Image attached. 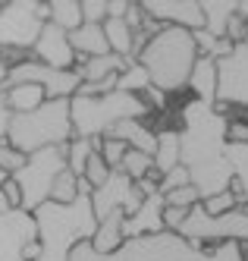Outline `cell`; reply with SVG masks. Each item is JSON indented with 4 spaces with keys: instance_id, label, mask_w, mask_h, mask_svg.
Here are the masks:
<instances>
[{
    "instance_id": "603a6c76",
    "label": "cell",
    "mask_w": 248,
    "mask_h": 261,
    "mask_svg": "<svg viewBox=\"0 0 248 261\" xmlns=\"http://www.w3.org/2000/svg\"><path fill=\"white\" fill-rule=\"evenodd\" d=\"M0 91H4V101L10 107V114H29V110L41 107L47 101L44 91L38 88V85H29V82H22V85H7V88H0Z\"/></svg>"
},
{
    "instance_id": "ba28073f",
    "label": "cell",
    "mask_w": 248,
    "mask_h": 261,
    "mask_svg": "<svg viewBox=\"0 0 248 261\" xmlns=\"http://www.w3.org/2000/svg\"><path fill=\"white\" fill-rule=\"evenodd\" d=\"M179 236L198 246H211V242H248V208H236L223 217L204 214L201 201L188 208V217L179 227Z\"/></svg>"
},
{
    "instance_id": "7c38bea8",
    "label": "cell",
    "mask_w": 248,
    "mask_h": 261,
    "mask_svg": "<svg viewBox=\"0 0 248 261\" xmlns=\"http://www.w3.org/2000/svg\"><path fill=\"white\" fill-rule=\"evenodd\" d=\"M142 201H145V195L139 192V186L120 170H113L101 189L91 192V208H94V217L98 220H104L113 211H123L129 217V214H135L142 208Z\"/></svg>"
},
{
    "instance_id": "8d00e7d4",
    "label": "cell",
    "mask_w": 248,
    "mask_h": 261,
    "mask_svg": "<svg viewBox=\"0 0 248 261\" xmlns=\"http://www.w3.org/2000/svg\"><path fill=\"white\" fill-rule=\"evenodd\" d=\"M82 4V19L91 25H101L107 19V0H79Z\"/></svg>"
},
{
    "instance_id": "d590c367",
    "label": "cell",
    "mask_w": 248,
    "mask_h": 261,
    "mask_svg": "<svg viewBox=\"0 0 248 261\" xmlns=\"http://www.w3.org/2000/svg\"><path fill=\"white\" fill-rule=\"evenodd\" d=\"M179 186H192V179H188V170L179 164V167H173L170 173H163L160 176V195H167V192H173V189H179Z\"/></svg>"
},
{
    "instance_id": "d6a6232c",
    "label": "cell",
    "mask_w": 248,
    "mask_h": 261,
    "mask_svg": "<svg viewBox=\"0 0 248 261\" xmlns=\"http://www.w3.org/2000/svg\"><path fill=\"white\" fill-rule=\"evenodd\" d=\"M25 161H29V154L16 151V148H13V145H7V142H0V170H4V176L19 173V170L25 167Z\"/></svg>"
},
{
    "instance_id": "ac0fdd59",
    "label": "cell",
    "mask_w": 248,
    "mask_h": 261,
    "mask_svg": "<svg viewBox=\"0 0 248 261\" xmlns=\"http://www.w3.org/2000/svg\"><path fill=\"white\" fill-rule=\"evenodd\" d=\"M185 88L195 95V101L217 104V60L214 57H198Z\"/></svg>"
},
{
    "instance_id": "ffe728a7",
    "label": "cell",
    "mask_w": 248,
    "mask_h": 261,
    "mask_svg": "<svg viewBox=\"0 0 248 261\" xmlns=\"http://www.w3.org/2000/svg\"><path fill=\"white\" fill-rule=\"evenodd\" d=\"M201 16H204V32L214 38H226V25L239 13V4L233 0H198Z\"/></svg>"
},
{
    "instance_id": "836d02e7",
    "label": "cell",
    "mask_w": 248,
    "mask_h": 261,
    "mask_svg": "<svg viewBox=\"0 0 248 261\" xmlns=\"http://www.w3.org/2000/svg\"><path fill=\"white\" fill-rule=\"evenodd\" d=\"M201 201V195H198V189L195 186H179V189H173V192H167L163 195V204H170V208H195V204Z\"/></svg>"
},
{
    "instance_id": "5bb4252c",
    "label": "cell",
    "mask_w": 248,
    "mask_h": 261,
    "mask_svg": "<svg viewBox=\"0 0 248 261\" xmlns=\"http://www.w3.org/2000/svg\"><path fill=\"white\" fill-rule=\"evenodd\" d=\"M142 10L160 25H176L185 32L204 29V16H201L198 0H148V4H142Z\"/></svg>"
},
{
    "instance_id": "3957f363",
    "label": "cell",
    "mask_w": 248,
    "mask_h": 261,
    "mask_svg": "<svg viewBox=\"0 0 248 261\" xmlns=\"http://www.w3.org/2000/svg\"><path fill=\"white\" fill-rule=\"evenodd\" d=\"M195 60H198V47L192 32L176 25H163L157 35H151L139 54V63L151 76V85L160 88L163 95H173V91H182L188 85Z\"/></svg>"
},
{
    "instance_id": "f35d334b",
    "label": "cell",
    "mask_w": 248,
    "mask_h": 261,
    "mask_svg": "<svg viewBox=\"0 0 248 261\" xmlns=\"http://www.w3.org/2000/svg\"><path fill=\"white\" fill-rule=\"evenodd\" d=\"M245 22H248L245 16L236 13L233 19H230V25H226V38H230L233 44H242V41H245Z\"/></svg>"
},
{
    "instance_id": "4fadbf2b",
    "label": "cell",
    "mask_w": 248,
    "mask_h": 261,
    "mask_svg": "<svg viewBox=\"0 0 248 261\" xmlns=\"http://www.w3.org/2000/svg\"><path fill=\"white\" fill-rule=\"evenodd\" d=\"M32 54H35L38 63H44V66H50V69H63V72L75 69V50H72V44H69V35H66L63 29L50 25V22H44L41 35L35 38Z\"/></svg>"
},
{
    "instance_id": "44dd1931",
    "label": "cell",
    "mask_w": 248,
    "mask_h": 261,
    "mask_svg": "<svg viewBox=\"0 0 248 261\" xmlns=\"http://www.w3.org/2000/svg\"><path fill=\"white\" fill-rule=\"evenodd\" d=\"M226 161L233 170L230 192L236 195L239 208H248V145H226Z\"/></svg>"
},
{
    "instance_id": "d6986e66",
    "label": "cell",
    "mask_w": 248,
    "mask_h": 261,
    "mask_svg": "<svg viewBox=\"0 0 248 261\" xmlns=\"http://www.w3.org/2000/svg\"><path fill=\"white\" fill-rule=\"evenodd\" d=\"M123 223H126V214H123V211H113V214H107L104 220H98V230H94V236H91V246L98 249V252H104V255L120 252L123 242H126Z\"/></svg>"
},
{
    "instance_id": "5b68a950",
    "label": "cell",
    "mask_w": 248,
    "mask_h": 261,
    "mask_svg": "<svg viewBox=\"0 0 248 261\" xmlns=\"http://www.w3.org/2000/svg\"><path fill=\"white\" fill-rule=\"evenodd\" d=\"M72 139L69 101H44L29 114H13L7 126V145L22 154H35L50 145H66Z\"/></svg>"
},
{
    "instance_id": "1f68e13d",
    "label": "cell",
    "mask_w": 248,
    "mask_h": 261,
    "mask_svg": "<svg viewBox=\"0 0 248 261\" xmlns=\"http://www.w3.org/2000/svg\"><path fill=\"white\" fill-rule=\"evenodd\" d=\"M201 208H204V214H211V217H223V214L236 211L239 201H236V195H233L230 189H226V192H217V195H211V198H204Z\"/></svg>"
},
{
    "instance_id": "d4e9b609",
    "label": "cell",
    "mask_w": 248,
    "mask_h": 261,
    "mask_svg": "<svg viewBox=\"0 0 248 261\" xmlns=\"http://www.w3.org/2000/svg\"><path fill=\"white\" fill-rule=\"evenodd\" d=\"M47 22L63 29L66 35L75 32L85 19H82V4L79 0H50L47 4Z\"/></svg>"
},
{
    "instance_id": "f546056e",
    "label": "cell",
    "mask_w": 248,
    "mask_h": 261,
    "mask_svg": "<svg viewBox=\"0 0 248 261\" xmlns=\"http://www.w3.org/2000/svg\"><path fill=\"white\" fill-rule=\"evenodd\" d=\"M126 151H129V148H126L120 139H113V136H104V139H98V154L104 158V164L110 167V170H120V164H123Z\"/></svg>"
},
{
    "instance_id": "e0dca14e",
    "label": "cell",
    "mask_w": 248,
    "mask_h": 261,
    "mask_svg": "<svg viewBox=\"0 0 248 261\" xmlns=\"http://www.w3.org/2000/svg\"><path fill=\"white\" fill-rule=\"evenodd\" d=\"M69 44L75 50V66H79L82 60H88V57H104V54H110L104 29L91 25V22H82L75 32H69Z\"/></svg>"
},
{
    "instance_id": "ab89813d",
    "label": "cell",
    "mask_w": 248,
    "mask_h": 261,
    "mask_svg": "<svg viewBox=\"0 0 248 261\" xmlns=\"http://www.w3.org/2000/svg\"><path fill=\"white\" fill-rule=\"evenodd\" d=\"M0 192L7 195V201H10V208L16 211V208H22V192H19V186H16V179H4V186H0Z\"/></svg>"
},
{
    "instance_id": "e575fe53",
    "label": "cell",
    "mask_w": 248,
    "mask_h": 261,
    "mask_svg": "<svg viewBox=\"0 0 248 261\" xmlns=\"http://www.w3.org/2000/svg\"><path fill=\"white\" fill-rule=\"evenodd\" d=\"M69 261H123V258H120V252H113V255H104V252H98V249H94L91 242H79V246L72 249Z\"/></svg>"
},
{
    "instance_id": "9a60e30c",
    "label": "cell",
    "mask_w": 248,
    "mask_h": 261,
    "mask_svg": "<svg viewBox=\"0 0 248 261\" xmlns=\"http://www.w3.org/2000/svg\"><path fill=\"white\" fill-rule=\"evenodd\" d=\"M163 233V195H148L142 201V208L135 214H129L123 223V236L126 239H139V236H157Z\"/></svg>"
},
{
    "instance_id": "7402d4cb",
    "label": "cell",
    "mask_w": 248,
    "mask_h": 261,
    "mask_svg": "<svg viewBox=\"0 0 248 261\" xmlns=\"http://www.w3.org/2000/svg\"><path fill=\"white\" fill-rule=\"evenodd\" d=\"M129 60L117 57V54H104V57H88L82 60L79 66H75V72H79L82 82H104V79H113L120 76V72L126 69Z\"/></svg>"
},
{
    "instance_id": "52a82bcc",
    "label": "cell",
    "mask_w": 248,
    "mask_h": 261,
    "mask_svg": "<svg viewBox=\"0 0 248 261\" xmlns=\"http://www.w3.org/2000/svg\"><path fill=\"white\" fill-rule=\"evenodd\" d=\"M44 22L47 4H38V0L0 4V57H10L16 50H32Z\"/></svg>"
},
{
    "instance_id": "cb8c5ba5",
    "label": "cell",
    "mask_w": 248,
    "mask_h": 261,
    "mask_svg": "<svg viewBox=\"0 0 248 261\" xmlns=\"http://www.w3.org/2000/svg\"><path fill=\"white\" fill-rule=\"evenodd\" d=\"M179 129H173V126H167V129H160L157 133V148H154V170L163 176V173H170L173 167H179Z\"/></svg>"
},
{
    "instance_id": "4dcf8cb0",
    "label": "cell",
    "mask_w": 248,
    "mask_h": 261,
    "mask_svg": "<svg viewBox=\"0 0 248 261\" xmlns=\"http://www.w3.org/2000/svg\"><path fill=\"white\" fill-rule=\"evenodd\" d=\"M110 173H113V170H110V167L104 164V158H101L98 151H94V154L88 158V164H85V173H82V179L91 186V192H94V189H101V186L107 182V176H110Z\"/></svg>"
},
{
    "instance_id": "f6af8a7d",
    "label": "cell",
    "mask_w": 248,
    "mask_h": 261,
    "mask_svg": "<svg viewBox=\"0 0 248 261\" xmlns=\"http://www.w3.org/2000/svg\"><path fill=\"white\" fill-rule=\"evenodd\" d=\"M4 179H7V176H4V170H0V186H4Z\"/></svg>"
},
{
    "instance_id": "60d3db41",
    "label": "cell",
    "mask_w": 248,
    "mask_h": 261,
    "mask_svg": "<svg viewBox=\"0 0 248 261\" xmlns=\"http://www.w3.org/2000/svg\"><path fill=\"white\" fill-rule=\"evenodd\" d=\"M10 107L4 101V91H0V142H7V126H10Z\"/></svg>"
},
{
    "instance_id": "4316f807",
    "label": "cell",
    "mask_w": 248,
    "mask_h": 261,
    "mask_svg": "<svg viewBox=\"0 0 248 261\" xmlns=\"http://www.w3.org/2000/svg\"><path fill=\"white\" fill-rule=\"evenodd\" d=\"M117 88L120 91H129V95H145V91L151 88V76L145 72V66L139 60H129L126 69L117 76Z\"/></svg>"
},
{
    "instance_id": "2e32d148",
    "label": "cell",
    "mask_w": 248,
    "mask_h": 261,
    "mask_svg": "<svg viewBox=\"0 0 248 261\" xmlns=\"http://www.w3.org/2000/svg\"><path fill=\"white\" fill-rule=\"evenodd\" d=\"M107 136L120 139L126 148H135V151H142V154H151V158H154V148H157V133H154V129H151L145 120H123V123L113 126Z\"/></svg>"
},
{
    "instance_id": "ee69618b",
    "label": "cell",
    "mask_w": 248,
    "mask_h": 261,
    "mask_svg": "<svg viewBox=\"0 0 248 261\" xmlns=\"http://www.w3.org/2000/svg\"><path fill=\"white\" fill-rule=\"evenodd\" d=\"M242 44H248V22H245V41H242Z\"/></svg>"
},
{
    "instance_id": "83f0119b",
    "label": "cell",
    "mask_w": 248,
    "mask_h": 261,
    "mask_svg": "<svg viewBox=\"0 0 248 261\" xmlns=\"http://www.w3.org/2000/svg\"><path fill=\"white\" fill-rule=\"evenodd\" d=\"M151 170H154V158L135 151V148H129L126 158H123V164H120V173H126L132 182H139V179L151 176Z\"/></svg>"
},
{
    "instance_id": "7bdbcfd3",
    "label": "cell",
    "mask_w": 248,
    "mask_h": 261,
    "mask_svg": "<svg viewBox=\"0 0 248 261\" xmlns=\"http://www.w3.org/2000/svg\"><path fill=\"white\" fill-rule=\"evenodd\" d=\"M7 211H13V208H10V201H7V195L0 192V214H7Z\"/></svg>"
},
{
    "instance_id": "8992f818",
    "label": "cell",
    "mask_w": 248,
    "mask_h": 261,
    "mask_svg": "<svg viewBox=\"0 0 248 261\" xmlns=\"http://www.w3.org/2000/svg\"><path fill=\"white\" fill-rule=\"evenodd\" d=\"M63 170H66V145H50V148H41V151L29 154L22 170L10 176V179H16L19 192H22V208L19 211L35 214L44 201H50L53 179Z\"/></svg>"
},
{
    "instance_id": "9c48e42d",
    "label": "cell",
    "mask_w": 248,
    "mask_h": 261,
    "mask_svg": "<svg viewBox=\"0 0 248 261\" xmlns=\"http://www.w3.org/2000/svg\"><path fill=\"white\" fill-rule=\"evenodd\" d=\"M38 85L47 95V101H69L75 91H79L82 79H79V72L69 69H50L44 63H38V60H16L10 63V72H7V85ZM4 85V88H7Z\"/></svg>"
},
{
    "instance_id": "f1b7e54d",
    "label": "cell",
    "mask_w": 248,
    "mask_h": 261,
    "mask_svg": "<svg viewBox=\"0 0 248 261\" xmlns=\"http://www.w3.org/2000/svg\"><path fill=\"white\" fill-rule=\"evenodd\" d=\"M82 192H79V176L75 173H69V170H63L60 176L53 179V189H50V201H57V204H69V201H75Z\"/></svg>"
},
{
    "instance_id": "30bf717a",
    "label": "cell",
    "mask_w": 248,
    "mask_h": 261,
    "mask_svg": "<svg viewBox=\"0 0 248 261\" xmlns=\"http://www.w3.org/2000/svg\"><path fill=\"white\" fill-rule=\"evenodd\" d=\"M38 258V227L29 211L0 214V261H35Z\"/></svg>"
},
{
    "instance_id": "8fae6325",
    "label": "cell",
    "mask_w": 248,
    "mask_h": 261,
    "mask_svg": "<svg viewBox=\"0 0 248 261\" xmlns=\"http://www.w3.org/2000/svg\"><path fill=\"white\" fill-rule=\"evenodd\" d=\"M217 104L248 110V44H236L230 57L217 60Z\"/></svg>"
},
{
    "instance_id": "6da1fadb",
    "label": "cell",
    "mask_w": 248,
    "mask_h": 261,
    "mask_svg": "<svg viewBox=\"0 0 248 261\" xmlns=\"http://www.w3.org/2000/svg\"><path fill=\"white\" fill-rule=\"evenodd\" d=\"M179 164L188 170V179L198 189L201 201L217 192H226L233 182V170L226 161V126L230 117L217 104L185 101L179 110Z\"/></svg>"
},
{
    "instance_id": "277c9868",
    "label": "cell",
    "mask_w": 248,
    "mask_h": 261,
    "mask_svg": "<svg viewBox=\"0 0 248 261\" xmlns=\"http://www.w3.org/2000/svg\"><path fill=\"white\" fill-rule=\"evenodd\" d=\"M151 114L142 95L129 91H110V95H72L69 98V120L75 139H104L117 123L123 120H145Z\"/></svg>"
},
{
    "instance_id": "74e56055",
    "label": "cell",
    "mask_w": 248,
    "mask_h": 261,
    "mask_svg": "<svg viewBox=\"0 0 248 261\" xmlns=\"http://www.w3.org/2000/svg\"><path fill=\"white\" fill-rule=\"evenodd\" d=\"M188 211L185 208H170V204H163V230L167 233H179V227L185 223Z\"/></svg>"
},
{
    "instance_id": "b9f144b4",
    "label": "cell",
    "mask_w": 248,
    "mask_h": 261,
    "mask_svg": "<svg viewBox=\"0 0 248 261\" xmlns=\"http://www.w3.org/2000/svg\"><path fill=\"white\" fill-rule=\"evenodd\" d=\"M7 72H10V63H7L4 57H0V88L7 85Z\"/></svg>"
},
{
    "instance_id": "484cf974",
    "label": "cell",
    "mask_w": 248,
    "mask_h": 261,
    "mask_svg": "<svg viewBox=\"0 0 248 261\" xmlns=\"http://www.w3.org/2000/svg\"><path fill=\"white\" fill-rule=\"evenodd\" d=\"M98 151V139H69L66 142V170L69 173H75L82 179V173H85V164H88V158Z\"/></svg>"
},
{
    "instance_id": "7a4b0ae2",
    "label": "cell",
    "mask_w": 248,
    "mask_h": 261,
    "mask_svg": "<svg viewBox=\"0 0 248 261\" xmlns=\"http://www.w3.org/2000/svg\"><path fill=\"white\" fill-rule=\"evenodd\" d=\"M38 227V258L35 261H69L79 242H91L98 230V217L91 208V195H79L69 204L44 201L35 214Z\"/></svg>"
}]
</instances>
